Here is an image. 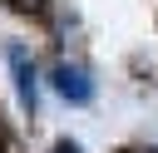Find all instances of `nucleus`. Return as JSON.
Here are the masks:
<instances>
[{
  "instance_id": "nucleus-1",
  "label": "nucleus",
  "mask_w": 158,
  "mask_h": 153,
  "mask_svg": "<svg viewBox=\"0 0 158 153\" xmlns=\"http://www.w3.org/2000/svg\"><path fill=\"white\" fill-rule=\"evenodd\" d=\"M54 89H59L64 99H74V104H89V99H94L89 74H84V69H74V64H59V69H54Z\"/></svg>"
},
{
  "instance_id": "nucleus-2",
  "label": "nucleus",
  "mask_w": 158,
  "mask_h": 153,
  "mask_svg": "<svg viewBox=\"0 0 158 153\" xmlns=\"http://www.w3.org/2000/svg\"><path fill=\"white\" fill-rule=\"evenodd\" d=\"M10 69H15V84H20V104L35 109V69H30V59H25L20 44H10Z\"/></svg>"
},
{
  "instance_id": "nucleus-4",
  "label": "nucleus",
  "mask_w": 158,
  "mask_h": 153,
  "mask_svg": "<svg viewBox=\"0 0 158 153\" xmlns=\"http://www.w3.org/2000/svg\"><path fill=\"white\" fill-rule=\"evenodd\" d=\"M54 153H79V148H74V143H59V148H54Z\"/></svg>"
},
{
  "instance_id": "nucleus-5",
  "label": "nucleus",
  "mask_w": 158,
  "mask_h": 153,
  "mask_svg": "<svg viewBox=\"0 0 158 153\" xmlns=\"http://www.w3.org/2000/svg\"><path fill=\"white\" fill-rule=\"evenodd\" d=\"M0 153H5V143H0Z\"/></svg>"
},
{
  "instance_id": "nucleus-3",
  "label": "nucleus",
  "mask_w": 158,
  "mask_h": 153,
  "mask_svg": "<svg viewBox=\"0 0 158 153\" xmlns=\"http://www.w3.org/2000/svg\"><path fill=\"white\" fill-rule=\"evenodd\" d=\"M20 10H44V0H15Z\"/></svg>"
}]
</instances>
